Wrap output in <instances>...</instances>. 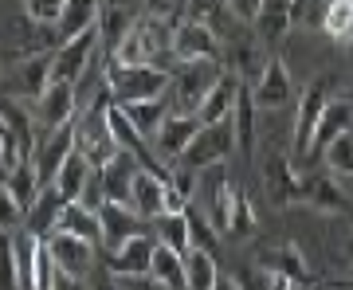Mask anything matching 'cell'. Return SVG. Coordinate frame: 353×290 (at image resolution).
<instances>
[{"mask_svg":"<svg viewBox=\"0 0 353 290\" xmlns=\"http://www.w3.org/2000/svg\"><path fill=\"white\" fill-rule=\"evenodd\" d=\"M169 36H173L169 20H157V16L134 20V28L122 36V43L110 51V59L122 67H161V59L169 55Z\"/></svg>","mask_w":353,"mask_h":290,"instance_id":"1","label":"cell"},{"mask_svg":"<svg viewBox=\"0 0 353 290\" xmlns=\"http://www.w3.org/2000/svg\"><path fill=\"white\" fill-rule=\"evenodd\" d=\"M102 87L110 94V102L126 106V102H150L161 99L169 90V71L161 67H122L106 59V71H102Z\"/></svg>","mask_w":353,"mask_h":290,"instance_id":"2","label":"cell"},{"mask_svg":"<svg viewBox=\"0 0 353 290\" xmlns=\"http://www.w3.org/2000/svg\"><path fill=\"white\" fill-rule=\"evenodd\" d=\"M232 153H236V130H232V114H228V118H220V122H208V126L196 130L176 165L201 173V169H208V165H224Z\"/></svg>","mask_w":353,"mask_h":290,"instance_id":"3","label":"cell"},{"mask_svg":"<svg viewBox=\"0 0 353 290\" xmlns=\"http://www.w3.org/2000/svg\"><path fill=\"white\" fill-rule=\"evenodd\" d=\"M216 79H220L216 59L176 63V75H169V87H173V114H196V106H201L204 94L212 90Z\"/></svg>","mask_w":353,"mask_h":290,"instance_id":"4","label":"cell"},{"mask_svg":"<svg viewBox=\"0 0 353 290\" xmlns=\"http://www.w3.org/2000/svg\"><path fill=\"white\" fill-rule=\"evenodd\" d=\"M330 102V79L318 75L306 83L303 99H299V114H294V134H290V165H303L310 161L306 153H310V134H314V122L322 106Z\"/></svg>","mask_w":353,"mask_h":290,"instance_id":"5","label":"cell"},{"mask_svg":"<svg viewBox=\"0 0 353 290\" xmlns=\"http://www.w3.org/2000/svg\"><path fill=\"white\" fill-rule=\"evenodd\" d=\"M94 55H99V32L94 28H87L83 36L55 43V51H51V79H63V83L75 87L79 79L94 67Z\"/></svg>","mask_w":353,"mask_h":290,"instance_id":"6","label":"cell"},{"mask_svg":"<svg viewBox=\"0 0 353 290\" xmlns=\"http://www.w3.org/2000/svg\"><path fill=\"white\" fill-rule=\"evenodd\" d=\"M126 208H134L141 220H153V216H161V212H181L185 204L169 192L165 173H157V169H138V177H134V185H130Z\"/></svg>","mask_w":353,"mask_h":290,"instance_id":"7","label":"cell"},{"mask_svg":"<svg viewBox=\"0 0 353 290\" xmlns=\"http://www.w3.org/2000/svg\"><path fill=\"white\" fill-rule=\"evenodd\" d=\"M220 51V39L216 32L204 20H176L173 24V36H169V55L176 63H196V59H216Z\"/></svg>","mask_w":353,"mask_h":290,"instance_id":"8","label":"cell"},{"mask_svg":"<svg viewBox=\"0 0 353 290\" xmlns=\"http://www.w3.org/2000/svg\"><path fill=\"white\" fill-rule=\"evenodd\" d=\"M43 247H48L51 263H55L59 275L83 278V282L90 278V271H94V243L75 240V236H63V231H51L48 240H43Z\"/></svg>","mask_w":353,"mask_h":290,"instance_id":"9","label":"cell"},{"mask_svg":"<svg viewBox=\"0 0 353 290\" xmlns=\"http://www.w3.org/2000/svg\"><path fill=\"white\" fill-rule=\"evenodd\" d=\"M71 149H75V130H71V122H67V126H59V130H48V134L36 141V149H32V157H28V161H32V169H36L39 189L55 180L59 165L71 157Z\"/></svg>","mask_w":353,"mask_h":290,"instance_id":"10","label":"cell"},{"mask_svg":"<svg viewBox=\"0 0 353 290\" xmlns=\"http://www.w3.org/2000/svg\"><path fill=\"white\" fill-rule=\"evenodd\" d=\"M75 87L71 83H63V79H51L48 90L39 94L36 102H32V126H43V130H59L67 126L71 118H75Z\"/></svg>","mask_w":353,"mask_h":290,"instance_id":"11","label":"cell"},{"mask_svg":"<svg viewBox=\"0 0 353 290\" xmlns=\"http://www.w3.org/2000/svg\"><path fill=\"white\" fill-rule=\"evenodd\" d=\"M252 106L255 110H279V106H287L290 99V71L287 63L279 59V55H267L263 67H259V75L252 79Z\"/></svg>","mask_w":353,"mask_h":290,"instance_id":"12","label":"cell"},{"mask_svg":"<svg viewBox=\"0 0 353 290\" xmlns=\"http://www.w3.org/2000/svg\"><path fill=\"white\" fill-rule=\"evenodd\" d=\"M99 227H102V247H106V255L118 251L126 240H134V236H145L150 231V220H141L134 208H126V204H114L106 200L99 208Z\"/></svg>","mask_w":353,"mask_h":290,"instance_id":"13","label":"cell"},{"mask_svg":"<svg viewBox=\"0 0 353 290\" xmlns=\"http://www.w3.org/2000/svg\"><path fill=\"white\" fill-rule=\"evenodd\" d=\"M263 189H267V200L275 204V208L299 204V192H303L299 165H290V157H283V153H271L263 161Z\"/></svg>","mask_w":353,"mask_h":290,"instance_id":"14","label":"cell"},{"mask_svg":"<svg viewBox=\"0 0 353 290\" xmlns=\"http://www.w3.org/2000/svg\"><path fill=\"white\" fill-rule=\"evenodd\" d=\"M299 204L314 208V212H326V216H341L345 208H350V189L338 185L330 173H306L303 192H299Z\"/></svg>","mask_w":353,"mask_h":290,"instance_id":"15","label":"cell"},{"mask_svg":"<svg viewBox=\"0 0 353 290\" xmlns=\"http://www.w3.org/2000/svg\"><path fill=\"white\" fill-rule=\"evenodd\" d=\"M350 122H353V102H350V94L330 99L326 106H322V114H318V122H314V134H310V153H306V157H318V153L326 149L330 141L338 138V134H350Z\"/></svg>","mask_w":353,"mask_h":290,"instance_id":"16","label":"cell"},{"mask_svg":"<svg viewBox=\"0 0 353 290\" xmlns=\"http://www.w3.org/2000/svg\"><path fill=\"white\" fill-rule=\"evenodd\" d=\"M196 130H201V122H196L192 114H165V122L157 126V134H153V149L161 153L169 165L181 161V153H185V145L192 141Z\"/></svg>","mask_w":353,"mask_h":290,"instance_id":"17","label":"cell"},{"mask_svg":"<svg viewBox=\"0 0 353 290\" xmlns=\"http://www.w3.org/2000/svg\"><path fill=\"white\" fill-rule=\"evenodd\" d=\"M138 169H141V161L134 157V153L114 149L110 161L99 165V177H102V189H106V200L126 204L130 200V185H134V177H138Z\"/></svg>","mask_w":353,"mask_h":290,"instance_id":"18","label":"cell"},{"mask_svg":"<svg viewBox=\"0 0 353 290\" xmlns=\"http://www.w3.org/2000/svg\"><path fill=\"white\" fill-rule=\"evenodd\" d=\"M259 271H271V275H283L290 282H310V263H306V255L294 247V243H279V247H267L259 251Z\"/></svg>","mask_w":353,"mask_h":290,"instance_id":"19","label":"cell"},{"mask_svg":"<svg viewBox=\"0 0 353 290\" xmlns=\"http://www.w3.org/2000/svg\"><path fill=\"white\" fill-rule=\"evenodd\" d=\"M153 243L150 231L145 236H134V240H126L118 251L106 255V267H110V275H150V255H153Z\"/></svg>","mask_w":353,"mask_h":290,"instance_id":"20","label":"cell"},{"mask_svg":"<svg viewBox=\"0 0 353 290\" xmlns=\"http://www.w3.org/2000/svg\"><path fill=\"white\" fill-rule=\"evenodd\" d=\"M130 28H134V12H130L126 4H118V0L102 4L99 20H94V32H99V55H110V51L122 43V36H126Z\"/></svg>","mask_w":353,"mask_h":290,"instance_id":"21","label":"cell"},{"mask_svg":"<svg viewBox=\"0 0 353 290\" xmlns=\"http://www.w3.org/2000/svg\"><path fill=\"white\" fill-rule=\"evenodd\" d=\"M63 196L51 189V185H43V189L36 192V200L28 204L24 212V231H32V236H39V240H48L51 231H55V220H59V208H63Z\"/></svg>","mask_w":353,"mask_h":290,"instance_id":"22","label":"cell"},{"mask_svg":"<svg viewBox=\"0 0 353 290\" xmlns=\"http://www.w3.org/2000/svg\"><path fill=\"white\" fill-rule=\"evenodd\" d=\"M236 94H240V79L220 71V79H216L212 90L204 94V102L196 106V114H192V118H196L201 126H208V122H220V118H228V114H232V106H236Z\"/></svg>","mask_w":353,"mask_h":290,"instance_id":"23","label":"cell"},{"mask_svg":"<svg viewBox=\"0 0 353 290\" xmlns=\"http://www.w3.org/2000/svg\"><path fill=\"white\" fill-rule=\"evenodd\" d=\"M48 83H51V51H39V55L24 59L20 71H16V94H20L24 102H36L39 94L48 90Z\"/></svg>","mask_w":353,"mask_h":290,"instance_id":"24","label":"cell"},{"mask_svg":"<svg viewBox=\"0 0 353 290\" xmlns=\"http://www.w3.org/2000/svg\"><path fill=\"white\" fill-rule=\"evenodd\" d=\"M55 231H63V236H75V240H87L99 247L102 240V227H99V212H90L83 204H63L59 208V220H55Z\"/></svg>","mask_w":353,"mask_h":290,"instance_id":"25","label":"cell"},{"mask_svg":"<svg viewBox=\"0 0 353 290\" xmlns=\"http://www.w3.org/2000/svg\"><path fill=\"white\" fill-rule=\"evenodd\" d=\"M99 8H102V0H67L63 12H59V20H55V36H59V43L71 39V36H83L87 28H94Z\"/></svg>","mask_w":353,"mask_h":290,"instance_id":"26","label":"cell"},{"mask_svg":"<svg viewBox=\"0 0 353 290\" xmlns=\"http://www.w3.org/2000/svg\"><path fill=\"white\" fill-rule=\"evenodd\" d=\"M181 267H185V290H212L216 275H220L216 255L201 251V247H189V251L181 255Z\"/></svg>","mask_w":353,"mask_h":290,"instance_id":"27","label":"cell"},{"mask_svg":"<svg viewBox=\"0 0 353 290\" xmlns=\"http://www.w3.org/2000/svg\"><path fill=\"white\" fill-rule=\"evenodd\" d=\"M90 169H94V165H90L79 149H71V157L59 165V173H55V180H51V189L59 192L67 204L79 200V192H83V185H87V173H90Z\"/></svg>","mask_w":353,"mask_h":290,"instance_id":"28","label":"cell"},{"mask_svg":"<svg viewBox=\"0 0 353 290\" xmlns=\"http://www.w3.org/2000/svg\"><path fill=\"white\" fill-rule=\"evenodd\" d=\"M153 240L169 247V251L185 255L189 251V224H185V208L181 212H161L153 216Z\"/></svg>","mask_w":353,"mask_h":290,"instance_id":"29","label":"cell"},{"mask_svg":"<svg viewBox=\"0 0 353 290\" xmlns=\"http://www.w3.org/2000/svg\"><path fill=\"white\" fill-rule=\"evenodd\" d=\"M122 114H126V122L134 130H138L141 138L150 141L153 134H157V126L165 122V114H169V106H165V99H150V102H126L122 106Z\"/></svg>","mask_w":353,"mask_h":290,"instance_id":"30","label":"cell"},{"mask_svg":"<svg viewBox=\"0 0 353 290\" xmlns=\"http://www.w3.org/2000/svg\"><path fill=\"white\" fill-rule=\"evenodd\" d=\"M318 157L326 161V173H330V177L350 189V173H353V138H350V134H338V138L330 141L326 149L318 153Z\"/></svg>","mask_w":353,"mask_h":290,"instance_id":"31","label":"cell"},{"mask_svg":"<svg viewBox=\"0 0 353 290\" xmlns=\"http://www.w3.org/2000/svg\"><path fill=\"white\" fill-rule=\"evenodd\" d=\"M4 189L16 196V204L28 212V204L36 200V192H39V180H36V169H32V161H16L12 169H4Z\"/></svg>","mask_w":353,"mask_h":290,"instance_id":"32","label":"cell"},{"mask_svg":"<svg viewBox=\"0 0 353 290\" xmlns=\"http://www.w3.org/2000/svg\"><path fill=\"white\" fill-rule=\"evenodd\" d=\"M150 275L157 282H165L169 290H185V267H181V255L153 243V255H150Z\"/></svg>","mask_w":353,"mask_h":290,"instance_id":"33","label":"cell"},{"mask_svg":"<svg viewBox=\"0 0 353 290\" xmlns=\"http://www.w3.org/2000/svg\"><path fill=\"white\" fill-rule=\"evenodd\" d=\"M232 130H236V149L252 153V141H255V106H252V94L240 87L236 94V106H232Z\"/></svg>","mask_w":353,"mask_h":290,"instance_id":"34","label":"cell"},{"mask_svg":"<svg viewBox=\"0 0 353 290\" xmlns=\"http://www.w3.org/2000/svg\"><path fill=\"white\" fill-rule=\"evenodd\" d=\"M252 231H255V208H252V200H248V192L236 189L232 208H228V231H224V240H240V236H252Z\"/></svg>","mask_w":353,"mask_h":290,"instance_id":"35","label":"cell"},{"mask_svg":"<svg viewBox=\"0 0 353 290\" xmlns=\"http://www.w3.org/2000/svg\"><path fill=\"white\" fill-rule=\"evenodd\" d=\"M334 0H287V28H322V16Z\"/></svg>","mask_w":353,"mask_h":290,"instance_id":"36","label":"cell"},{"mask_svg":"<svg viewBox=\"0 0 353 290\" xmlns=\"http://www.w3.org/2000/svg\"><path fill=\"white\" fill-rule=\"evenodd\" d=\"M322 32L338 43H350V32H353V0H334L322 16Z\"/></svg>","mask_w":353,"mask_h":290,"instance_id":"37","label":"cell"},{"mask_svg":"<svg viewBox=\"0 0 353 290\" xmlns=\"http://www.w3.org/2000/svg\"><path fill=\"white\" fill-rule=\"evenodd\" d=\"M185 224H189V247H201V251H212L216 255V227L212 220L201 212V208H192V204H185Z\"/></svg>","mask_w":353,"mask_h":290,"instance_id":"38","label":"cell"},{"mask_svg":"<svg viewBox=\"0 0 353 290\" xmlns=\"http://www.w3.org/2000/svg\"><path fill=\"white\" fill-rule=\"evenodd\" d=\"M165 185H169V192H173L181 204H192V196H196V169H185V165H176L173 169H165Z\"/></svg>","mask_w":353,"mask_h":290,"instance_id":"39","label":"cell"},{"mask_svg":"<svg viewBox=\"0 0 353 290\" xmlns=\"http://www.w3.org/2000/svg\"><path fill=\"white\" fill-rule=\"evenodd\" d=\"M24 227V208L16 204V196L4 189V180H0V236H12Z\"/></svg>","mask_w":353,"mask_h":290,"instance_id":"40","label":"cell"},{"mask_svg":"<svg viewBox=\"0 0 353 290\" xmlns=\"http://www.w3.org/2000/svg\"><path fill=\"white\" fill-rule=\"evenodd\" d=\"M67 0H24V16L32 20V24H51L55 28V20H59V12H63Z\"/></svg>","mask_w":353,"mask_h":290,"instance_id":"41","label":"cell"},{"mask_svg":"<svg viewBox=\"0 0 353 290\" xmlns=\"http://www.w3.org/2000/svg\"><path fill=\"white\" fill-rule=\"evenodd\" d=\"M224 4H228V12L236 20H243V24H255L267 8V0H224Z\"/></svg>","mask_w":353,"mask_h":290,"instance_id":"42","label":"cell"},{"mask_svg":"<svg viewBox=\"0 0 353 290\" xmlns=\"http://www.w3.org/2000/svg\"><path fill=\"white\" fill-rule=\"evenodd\" d=\"M114 287H118V290H169L165 282H157L153 275H118V278H114Z\"/></svg>","mask_w":353,"mask_h":290,"instance_id":"43","label":"cell"},{"mask_svg":"<svg viewBox=\"0 0 353 290\" xmlns=\"http://www.w3.org/2000/svg\"><path fill=\"white\" fill-rule=\"evenodd\" d=\"M176 4H181V0H145V8H150L153 16H157V20H165V16L173 12Z\"/></svg>","mask_w":353,"mask_h":290,"instance_id":"44","label":"cell"},{"mask_svg":"<svg viewBox=\"0 0 353 290\" xmlns=\"http://www.w3.org/2000/svg\"><path fill=\"white\" fill-rule=\"evenodd\" d=\"M212 290H243V287H240V282H236V278H232V275H216Z\"/></svg>","mask_w":353,"mask_h":290,"instance_id":"45","label":"cell"},{"mask_svg":"<svg viewBox=\"0 0 353 290\" xmlns=\"http://www.w3.org/2000/svg\"><path fill=\"white\" fill-rule=\"evenodd\" d=\"M0 169H4V138H0Z\"/></svg>","mask_w":353,"mask_h":290,"instance_id":"46","label":"cell"},{"mask_svg":"<svg viewBox=\"0 0 353 290\" xmlns=\"http://www.w3.org/2000/svg\"><path fill=\"white\" fill-rule=\"evenodd\" d=\"M0 79H4V75H0Z\"/></svg>","mask_w":353,"mask_h":290,"instance_id":"47","label":"cell"}]
</instances>
